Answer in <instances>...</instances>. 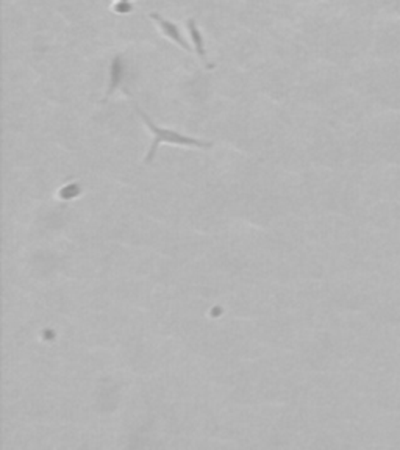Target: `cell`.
<instances>
[{
  "mask_svg": "<svg viewBox=\"0 0 400 450\" xmlns=\"http://www.w3.org/2000/svg\"><path fill=\"white\" fill-rule=\"evenodd\" d=\"M186 27H188V32H189V37H191V41L194 44V51L198 52L199 58L202 60L203 65H205L208 69L214 68V65H212V63L208 61V56H207V51H205V42H203V37L200 30L198 28V24H195V19H188L186 20Z\"/></svg>",
  "mask_w": 400,
  "mask_h": 450,
  "instance_id": "3957f363",
  "label": "cell"
},
{
  "mask_svg": "<svg viewBox=\"0 0 400 450\" xmlns=\"http://www.w3.org/2000/svg\"><path fill=\"white\" fill-rule=\"evenodd\" d=\"M122 80H124V60L121 53H116L110 65V83H108L107 97L105 98H108L119 86H121Z\"/></svg>",
  "mask_w": 400,
  "mask_h": 450,
  "instance_id": "277c9868",
  "label": "cell"
},
{
  "mask_svg": "<svg viewBox=\"0 0 400 450\" xmlns=\"http://www.w3.org/2000/svg\"><path fill=\"white\" fill-rule=\"evenodd\" d=\"M119 2H130V0H119Z\"/></svg>",
  "mask_w": 400,
  "mask_h": 450,
  "instance_id": "8992f818",
  "label": "cell"
},
{
  "mask_svg": "<svg viewBox=\"0 0 400 450\" xmlns=\"http://www.w3.org/2000/svg\"><path fill=\"white\" fill-rule=\"evenodd\" d=\"M150 19L155 20L157 25L160 27V30L163 32L171 41H174L175 44H179L186 52H191V47H189L186 39L181 37V33H180L177 25H175L174 22H171V20H167L166 18H163L158 13H150Z\"/></svg>",
  "mask_w": 400,
  "mask_h": 450,
  "instance_id": "7a4b0ae2",
  "label": "cell"
},
{
  "mask_svg": "<svg viewBox=\"0 0 400 450\" xmlns=\"http://www.w3.org/2000/svg\"><path fill=\"white\" fill-rule=\"evenodd\" d=\"M115 10H116L117 13H129V11L133 10V5L129 4V2H119V4L115 6Z\"/></svg>",
  "mask_w": 400,
  "mask_h": 450,
  "instance_id": "5b68a950",
  "label": "cell"
},
{
  "mask_svg": "<svg viewBox=\"0 0 400 450\" xmlns=\"http://www.w3.org/2000/svg\"><path fill=\"white\" fill-rule=\"evenodd\" d=\"M133 105H135V110L139 112V116L143 117V121L146 122V125L149 127V130H152L153 136H155V139H153V144L150 147V150H149V153H147V157H146V163H150V161L153 160V157H155V153H157L158 146L161 143H171V144H179V146H194V147H202V149H208V147L213 146V143H208V141H199L195 138H189V136L180 135V133L174 131V130L160 129V127H157L155 124L150 121V117L147 116L146 112L141 108H139L135 102H133Z\"/></svg>",
  "mask_w": 400,
  "mask_h": 450,
  "instance_id": "6da1fadb",
  "label": "cell"
}]
</instances>
